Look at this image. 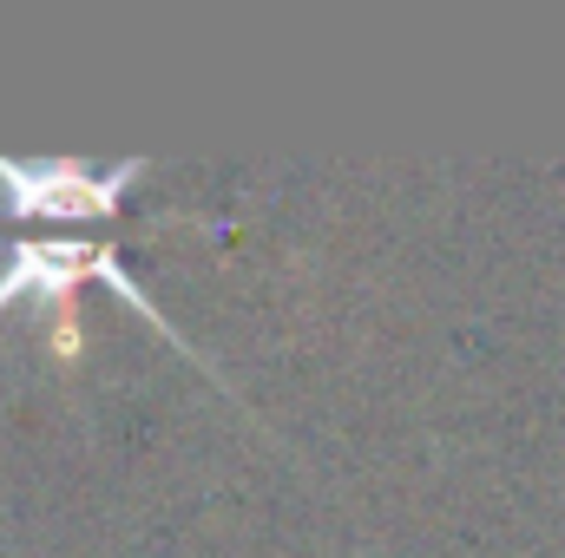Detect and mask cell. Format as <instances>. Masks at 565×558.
I'll return each instance as SVG.
<instances>
[{"label":"cell","instance_id":"obj_2","mask_svg":"<svg viewBox=\"0 0 565 558\" xmlns=\"http://www.w3.org/2000/svg\"><path fill=\"white\" fill-rule=\"evenodd\" d=\"M145 178V158L86 171L66 158H0V211L7 217H113L126 191Z\"/></svg>","mask_w":565,"mask_h":558},{"label":"cell","instance_id":"obj_1","mask_svg":"<svg viewBox=\"0 0 565 558\" xmlns=\"http://www.w3.org/2000/svg\"><path fill=\"white\" fill-rule=\"evenodd\" d=\"M79 277H99L106 289H119V296L132 302V315H145L158 335H171L198 368H211V362H204V355H198L164 315H158V302L132 282L126 257H119L113 244H93V237H20V244H7V264H0V309L20 302V296H60V289H73ZM211 375H217V368H211Z\"/></svg>","mask_w":565,"mask_h":558}]
</instances>
